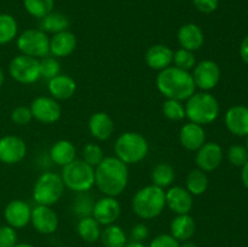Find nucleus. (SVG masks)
<instances>
[{
  "label": "nucleus",
  "mask_w": 248,
  "mask_h": 247,
  "mask_svg": "<svg viewBox=\"0 0 248 247\" xmlns=\"http://www.w3.org/2000/svg\"><path fill=\"white\" fill-rule=\"evenodd\" d=\"M208 188V177L200 169L191 170L186 179V189L193 196L202 195Z\"/></svg>",
  "instance_id": "30"
},
{
  "label": "nucleus",
  "mask_w": 248,
  "mask_h": 247,
  "mask_svg": "<svg viewBox=\"0 0 248 247\" xmlns=\"http://www.w3.org/2000/svg\"><path fill=\"white\" fill-rule=\"evenodd\" d=\"M240 56H241L242 61L248 64V35L245 36L241 45H240Z\"/></svg>",
  "instance_id": "45"
},
{
  "label": "nucleus",
  "mask_w": 248,
  "mask_h": 247,
  "mask_svg": "<svg viewBox=\"0 0 248 247\" xmlns=\"http://www.w3.org/2000/svg\"><path fill=\"white\" fill-rule=\"evenodd\" d=\"M11 120L12 123L18 126H26L31 124V121L33 120V114H31V108L26 106L16 107L11 113Z\"/></svg>",
  "instance_id": "40"
},
{
  "label": "nucleus",
  "mask_w": 248,
  "mask_h": 247,
  "mask_svg": "<svg viewBox=\"0 0 248 247\" xmlns=\"http://www.w3.org/2000/svg\"><path fill=\"white\" fill-rule=\"evenodd\" d=\"M166 207V198L162 188L150 184L140 188L132 199V210L140 219L157 218Z\"/></svg>",
  "instance_id": "3"
},
{
  "label": "nucleus",
  "mask_w": 248,
  "mask_h": 247,
  "mask_svg": "<svg viewBox=\"0 0 248 247\" xmlns=\"http://www.w3.org/2000/svg\"><path fill=\"white\" fill-rule=\"evenodd\" d=\"M4 81H5V74H4V70H2V68L0 67V89H1L2 85H4Z\"/></svg>",
  "instance_id": "50"
},
{
  "label": "nucleus",
  "mask_w": 248,
  "mask_h": 247,
  "mask_svg": "<svg viewBox=\"0 0 248 247\" xmlns=\"http://www.w3.org/2000/svg\"><path fill=\"white\" fill-rule=\"evenodd\" d=\"M31 110L33 119L41 124H55L62 115V108L55 98L48 96H39L34 98L31 103Z\"/></svg>",
  "instance_id": "11"
},
{
  "label": "nucleus",
  "mask_w": 248,
  "mask_h": 247,
  "mask_svg": "<svg viewBox=\"0 0 248 247\" xmlns=\"http://www.w3.org/2000/svg\"><path fill=\"white\" fill-rule=\"evenodd\" d=\"M61 177L67 189L75 193H86L94 185V167L90 166L84 160L75 159L62 167Z\"/></svg>",
  "instance_id": "6"
},
{
  "label": "nucleus",
  "mask_w": 248,
  "mask_h": 247,
  "mask_svg": "<svg viewBox=\"0 0 248 247\" xmlns=\"http://www.w3.org/2000/svg\"><path fill=\"white\" fill-rule=\"evenodd\" d=\"M27 155V144L21 137L14 135L0 138V161L6 165L21 162Z\"/></svg>",
  "instance_id": "13"
},
{
  "label": "nucleus",
  "mask_w": 248,
  "mask_h": 247,
  "mask_svg": "<svg viewBox=\"0 0 248 247\" xmlns=\"http://www.w3.org/2000/svg\"><path fill=\"white\" fill-rule=\"evenodd\" d=\"M81 195H79L77 198V201H74V205H73V210L74 213L78 217H87V216H92V208H93V203L92 202V199L89 195H86V193H79Z\"/></svg>",
  "instance_id": "38"
},
{
  "label": "nucleus",
  "mask_w": 248,
  "mask_h": 247,
  "mask_svg": "<svg viewBox=\"0 0 248 247\" xmlns=\"http://www.w3.org/2000/svg\"><path fill=\"white\" fill-rule=\"evenodd\" d=\"M186 118L199 125L212 124L219 115V103L213 94L206 91L195 92L186 99Z\"/></svg>",
  "instance_id": "4"
},
{
  "label": "nucleus",
  "mask_w": 248,
  "mask_h": 247,
  "mask_svg": "<svg viewBox=\"0 0 248 247\" xmlns=\"http://www.w3.org/2000/svg\"><path fill=\"white\" fill-rule=\"evenodd\" d=\"M196 10L202 14H212L218 9L219 0H193Z\"/></svg>",
  "instance_id": "44"
},
{
  "label": "nucleus",
  "mask_w": 248,
  "mask_h": 247,
  "mask_svg": "<svg viewBox=\"0 0 248 247\" xmlns=\"http://www.w3.org/2000/svg\"><path fill=\"white\" fill-rule=\"evenodd\" d=\"M39 68H40V77L44 79H52L56 75L61 74V63L56 57L41 58L39 61Z\"/></svg>",
  "instance_id": "36"
},
{
  "label": "nucleus",
  "mask_w": 248,
  "mask_h": 247,
  "mask_svg": "<svg viewBox=\"0 0 248 247\" xmlns=\"http://www.w3.org/2000/svg\"><path fill=\"white\" fill-rule=\"evenodd\" d=\"M64 189L61 174L55 172H44L34 184L33 199L36 205L52 206L61 200Z\"/></svg>",
  "instance_id": "7"
},
{
  "label": "nucleus",
  "mask_w": 248,
  "mask_h": 247,
  "mask_svg": "<svg viewBox=\"0 0 248 247\" xmlns=\"http://www.w3.org/2000/svg\"><path fill=\"white\" fill-rule=\"evenodd\" d=\"M156 87L166 99H177L181 102L193 96L196 90L191 73L174 65L160 70L156 75Z\"/></svg>",
  "instance_id": "2"
},
{
  "label": "nucleus",
  "mask_w": 248,
  "mask_h": 247,
  "mask_svg": "<svg viewBox=\"0 0 248 247\" xmlns=\"http://www.w3.org/2000/svg\"><path fill=\"white\" fill-rule=\"evenodd\" d=\"M104 157L106 156H104L103 149L98 144L89 143L82 149V160L92 167L98 166Z\"/></svg>",
  "instance_id": "37"
},
{
  "label": "nucleus",
  "mask_w": 248,
  "mask_h": 247,
  "mask_svg": "<svg viewBox=\"0 0 248 247\" xmlns=\"http://www.w3.org/2000/svg\"><path fill=\"white\" fill-rule=\"evenodd\" d=\"M115 125L109 114L104 111H97L92 114L89 120V131L97 140H107L113 136Z\"/></svg>",
  "instance_id": "23"
},
{
  "label": "nucleus",
  "mask_w": 248,
  "mask_h": 247,
  "mask_svg": "<svg viewBox=\"0 0 248 247\" xmlns=\"http://www.w3.org/2000/svg\"><path fill=\"white\" fill-rule=\"evenodd\" d=\"M241 179L244 185L248 189V161L242 166V172H241Z\"/></svg>",
  "instance_id": "46"
},
{
  "label": "nucleus",
  "mask_w": 248,
  "mask_h": 247,
  "mask_svg": "<svg viewBox=\"0 0 248 247\" xmlns=\"http://www.w3.org/2000/svg\"><path fill=\"white\" fill-rule=\"evenodd\" d=\"M77 232L80 239L84 240L85 242L92 244L101 239V224L92 216L82 217L77 224Z\"/></svg>",
  "instance_id": "27"
},
{
  "label": "nucleus",
  "mask_w": 248,
  "mask_h": 247,
  "mask_svg": "<svg viewBox=\"0 0 248 247\" xmlns=\"http://www.w3.org/2000/svg\"><path fill=\"white\" fill-rule=\"evenodd\" d=\"M9 74L19 84H34L40 79L39 60L26 55H18L12 58L9 65Z\"/></svg>",
  "instance_id": "9"
},
{
  "label": "nucleus",
  "mask_w": 248,
  "mask_h": 247,
  "mask_svg": "<svg viewBox=\"0 0 248 247\" xmlns=\"http://www.w3.org/2000/svg\"><path fill=\"white\" fill-rule=\"evenodd\" d=\"M104 247H124L127 244V235L124 232V229L115 223L110 225H107L102 230L101 239Z\"/></svg>",
  "instance_id": "29"
},
{
  "label": "nucleus",
  "mask_w": 248,
  "mask_h": 247,
  "mask_svg": "<svg viewBox=\"0 0 248 247\" xmlns=\"http://www.w3.org/2000/svg\"><path fill=\"white\" fill-rule=\"evenodd\" d=\"M18 242V235L15 228L10 225L0 227V247H14Z\"/></svg>",
  "instance_id": "41"
},
{
  "label": "nucleus",
  "mask_w": 248,
  "mask_h": 247,
  "mask_svg": "<svg viewBox=\"0 0 248 247\" xmlns=\"http://www.w3.org/2000/svg\"><path fill=\"white\" fill-rule=\"evenodd\" d=\"M17 48L21 55L44 58L50 53V38L41 29H27L17 38Z\"/></svg>",
  "instance_id": "8"
},
{
  "label": "nucleus",
  "mask_w": 248,
  "mask_h": 247,
  "mask_svg": "<svg viewBox=\"0 0 248 247\" xmlns=\"http://www.w3.org/2000/svg\"><path fill=\"white\" fill-rule=\"evenodd\" d=\"M176 178V172L172 165L169 162H159L155 165V167L152 171V181L153 184L159 188H167L173 183Z\"/></svg>",
  "instance_id": "31"
},
{
  "label": "nucleus",
  "mask_w": 248,
  "mask_h": 247,
  "mask_svg": "<svg viewBox=\"0 0 248 247\" xmlns=\"http://www.w3.org/2000/svg\"><path fill=\"white\" fill-rule=\"evenodd\" d=\"M131 241L143 242L149 237V228L144 223H138L131 229Z\"/></svg>",
  "instance_id": "43"
},
{
  "label": "nucleus",
  "mask_w": 248,
  "mask_h": 247,
  "mask_svg": "<svg viewBox=\"0 0 248 247\" xmlns=\"http://www.w3.org/2000/svg\"><path fill=\"white\" fill-rule=\"evenodd\" d=\"M124 247H147L143 242H136V241H130L125 245Z\"/></svg>",
  "instance_id": "47"
},
{
  "label": "nucleus",
  "mask_w": 248,
  "mask_h": 247,
  "mask_svg": "<svg viewBox=\"0 0 248 247\" xmlns=\"http://www.w3.org/2000/svg\"><path fill=\"white\" fill-rule=\"evenodd\" d=\"M228 159H229L230 164L234 166L242 167L248 161V152L246 147L240 144L232 145L228 149Z\"/></svg>",
  "instance_id": "39"
},
{
  "label": "nucleus",
  "mask_w": 248,
  "mask_h": 247,
  "mask_svg": "<svg viewBox=\"0 0 248 247\" xmlns=\"http://www.w3.org/2000/svg\"><path fill=\"white\" fill-rule=\"evenodd\" d=\"M177 40L182 48L194 52L202 47L203 43H205V35H203L202 29L198 24L186 23L178 29Z\"/></svg>",
  "instance_id": "21"
},
{
  "label": "nucleus",
  "mask_w": 248,
  "mask_h": 247,
  "mask_svg": "<svg viewBox=\"0 0 248 247\" xmlns=\"http://www.w3.org/2000/svg\"><path fill=\"white\" fill-rule=\"evenodd\" d=\"M172 63L174 64V67L179 68V69L190 72L195 67L196 58L193 51L181 47L179 50L173 51V61H172Z\"/></svg>",
  "instance_id": "35"
},
{
  "label": "nucleus",
  "mask_w": 248,
  "mask_h": 247,
  "mask_svg": "<svg viewBox=\"0 0 248 247\" xmlns=\"http://www.w3.org/2000/svg\"><path fill=\"white\" fill-rule=\"evenodd\" d=\"M121 215L120 202L116 198L111 196H103L93 203L92 208V217L101 225L114 224L119 219Z\"/></svg>",
  "instance_id": "14"
},
{
  "label": "nucleus",
  "mask_w": 248,
  "mask_h": 247,
  "mask_svg": "<svg viewBox=\"0 0 248 247\" xmlns=\"http://www.w3.org/2000/svg\"><path fill=\"white\" fill-rule=\"evenodd\" d=\"M50 157L56 165L64 167L77 159V148L70 140L60 139L51 147Z\"/></svg>",
  "instance_id": "26"
},
{
  "label": "nucleus",
  "mask_w": 248,
  "mask_h": 247,
  "mask_svg": "<svg viewBox=\"0 0 248 247\" xmlns=\"http://www.w3.org/2000/svg\"><path fill=\"white\" fill-rule=\"evenodd\" d=\"M31 207L24 200L10 201L4 210V218L6 224L15 229H22L31 223Z\"/></svg>",
  "instance_id": "16"
},
{
  "label": "nucleus",
  "mask_w": 248,
  "mask_h": 247,
  "mask_svg": "<svg viewBox=\"0 0 248 247\" xmlns=\"http://www.w3.org/2000/svg\"><path fill=\"white\" fill-rule=\"evenodd\" d=\"M14 247H35V246L31 244H28V242H19V244L17 242Z\"/></svg>",
  "instance_id": "49"
},
{
  "label": "nucleus",
  "mask_w": 248,
  "mask_h": 247,
  "mask_svg": "<svg viewBox=\"0 0 248 247\" xmlns=\"http://www.w3.org/2000/svg\"><path fill=\"white\" fill-rule=\"evenodd\" d=\"M246 149H247V152H248V136H247V140H246Z\"/></svg>",
  "instance_id": "51"
},
{
  "label": "nucleus",
  "mask_w": 248,
  "mask_h": 247,
  "mask_svg": "<svg viewBox=\"0 0 248 247\" xmlns=\"http://www.w3.org/2000/svg\"><path fill=\"white\" fill-rule=\"evenodd\" d=\"M162 114L169 120L181 121L186 118V107L177 99H166L162 103Z\"/></svg>",
  "instance_id": "34"
},
{
  "label": "nucleus",
  "mask_w": 248,
  "mask_h": 247,
  "mask_svg": "<svg viewBox=\"0 0 248 247\" xmlns=\"http://www.w3.org/2000/svg\"><path fill=\"white\" fill-rule=\"evenodd\" d=\"M47 90L51 97L56 101H65L74 96L77 91V82L70 75L61 73L48 80Z\"/></svg>",
  "instance_id": "20"
},
{
  "label": "nucleus",
  "mask_w": 248,
  "mask_h": 247,
  "mask_svg": "<svg viewBox=\"0 0 248 247\" xmlns=\"http://www.w3.org/2000/svg\"><path fill=\"white\" fill-rule=\"evenodd\" d=\"M166 206L176 215H188L194 206L193 195L186 188L174 185L165 191Z\"/></svg>",
  "instance_id": "17"
},
{
  "label": "nucleus",
  "mask_w": 248,
  "mask_h": 247,
  "mask_svg": "<svg viewBox=\"0 0 248 247\" xmlns=\"http://www.w3.org/2000/svg\"><path fill=\"white\" fill-rule=\"evenodd\" d=\"M78 45V39L74 33L70 31H61L53 34L50 39V53L53 57L63 58L68 57L75 51Z\"/></svg>",
  "instance_id": "24"
},
{
  "label": "nucleus",
  "mask_w": 248,
  "mask_h": 247,
  "mask_svg": "<svg viewBox=\"0 0 248 247\" xmlns=\"http://www.w3.org/2000/svg\"><path fill=\"white\" fill-rule=\"evenodd\" d=\"M31 223L39 234L51 235L58 229L60 219L56 211H53L51 206L36 205L31 208Z\"/></svg>",
  "instance_id": "12"
},
{
  "label": "nucleus",
  "mask_w": 248,
  "mask_h": 247,
  "mask_svg": "<svg viewBox=\"0 0 248 247\" xmlns=\"http://www.w3.org/2000/svg\"><path fill=\"white\" fill-rule=\"evenodd\" d=\"M114 152L119 160L128 165H135L147 157L149 153V143L147 138L138 132L123 133L116 138L114 143Z\"/></svg>",
  "instance_id": "5"
},
{
  "label": "nucleus",
  "mask_w": 248,
  "mask_h": 247,
  "mask_svg": "<svg viewBox=\"0 0 248 247\" xmlns=\"http://www.w3.org/2000/svg\"><path fill=\"white\" fill-rule=\"evenodd\" d=\"M181 242L177 241L171 234H160L152 240L148 247H179Z\"/></svg>",
  "instance_id": "42"
},
{
  "label": "nucleus",
  "mask_w": 248,
  "mask_h": 247,
  "mask_svg": "<svg viewBox=\"0 0 248 247\" xmlns=\"http://www.w3.org/2000/svg\"><path fill=\"white\" fill-rule=\"evenodd\" d=\"M26 11L35 18H43L53 11L55 0H23Z\"/></svg>",
  "instance_id": "33"
},
{
  "label": "nucleus",
  "mask_w": 248,
  "mask_h": 247,
  "mask_svg": "<svg viewBox=\"0 0 248 247\" xmlns=\"http://www.w3.org/2000/svg\"><path fill=\"white\" fill-rule=\"evenodd\" d=\"M191 77L198 89L207 92L215 89L219 82L220 68L215 61L203 60L196 63L195 67L193 68Z\"/></svg>",
  "instance_id": "10"
},
{
  "label": "nucleus",
  "mask_w": 248,
  "mask_h": 247,
  "mask_svg": "<svg viewBox=\"0 0 248 247\" xmlns=\"http://www.w3.org/2000/svg\"><path fill=\"white\" fill-rule=\"evenodd\" d=\"M225 126L235 136H248V107L235 106L225 114Z\"/></svg>",
  "instance_id": "22"
},
{
  "label": "nucleus",
  "mask_w": 248,
  "mask_h": 247,
  "mask_svg": "<svg viewBox=\"0 0 248 247\" xmlns=\"http://www.w3.org/2000/svg\"><path fill=\"white\" fill-rule=\"evenodd\" d=\"M179 247H199V246L195 244V242H193V241H190V240H188V241L182 242L181 246H179Z\"/></svg>",
  "instance_id": "48"
},
{
  "label": "nucleus",
  "mask_w": 248,
  "mask_h": 247,
  "mask_svg": "<svg viewBox=\"0 0 248 247\" xmlns=\"http://www.w3.org/2000/svg\"><path fill=\"white\" fill-rule=\"evenodd\" d=\"M128 166L116 156H106L94 167V185L104 196L121 195L128 184Z\"/></svg>",
  "instance_id": "1"
},
{
  "label": "nucleus",
  "mask_w": 248,
  "mask_h": 247,
  "mask_svg": "<svg viewBox=\"0 0 248 247\" xmlns=\"http://www.w3.org/2000/svg\"><path fill=\"white\" fill-rule=\"evenodd\" d=\"M145 63L153 70H164L172 64L173 51L171 47L164 44H155L150 46L144 56Z\"/></svg>",
  "instance_id": "18"
},
{
  "label": "nucleus",
  "mask_w": 248,
  "mask_h": 247,
  "mask_svg": "<svg viewBox=\"0 0 248 247\" xmlns=\"http://www.w3.org/2000/svg\"><path fill=\"white\" fill-rule=\"evenodd\" d=\"M223 161V149L218 143L206 142L196 150L195 164L203 172H212L220 166Z\"/></svg>",
  "instance_id": "15"
},
{
  "label": "nucleus",
  "mask_w": 248,
  "mask_h": 247,
  "mask_svg": "<svg viewBox=\"0 0 248 247\" xmlns=\"http://www.w3.org/2000/svg\"><path fill=\"white\" fill-rule=\"evenodd\" d=\"M179 142L184 149L189 152H196L206 143L205 130L199 124H184L179 131Z\"/></svg>",
  "instance_id": "19"
},
{
  "label": "nucleus",
  "mask_w": 248,
  "mask_h": 247,
  "mask_svg": "<svg viewBox=\"0 0 248 247\" xmlns=\"http://www.w3.org/2000/svg\"><path fill=\"white\" fill-rule=\"evenodd\" d=\"M18 24L14 16L9 14H0V45L11 43L17 36Z\"/></svg>",
  "instance_id": "32"
},
{
  "label": "nucleus",
  "mask_w": 248,
  "mask_h": 247,
  "mask_svg": "<svg viewBox=\"0 0 248 247\" xmlns=\"http://www.w3.org/2000/svg\"><path fill=\"white\" fill-rule=\"evenodd\" d=\"M69 24L70 22L65 15L55 11L50 12L45 17H43L40 22L41 31L51 34H57L61 33V31H68Z\"/></svg>",
  "instance_id": "28"
},
{
  "label": "nucleus",
  "mask_w": 248,
  "mask_h": 247,
  "mask_svg": "<svg viewBox=\"0 0 248 247\" xmlns=\"http://www.w3.org/2000/svg\"><path fill=\"white\" fill-rule=\"evenodd\" d=\"M196 230V223L190 215H177L170 225V234L179 242L190 240Z\"/></svg>",
  "instance_id": "25"
}]
</instances>
